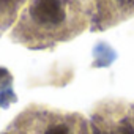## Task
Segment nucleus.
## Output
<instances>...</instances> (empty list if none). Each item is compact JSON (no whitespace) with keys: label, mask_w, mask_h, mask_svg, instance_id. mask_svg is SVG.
<instances>
[{"label":"nucleus","mask_w":134,"mask_h":134,"mask_svg":"<svg viewBox=\"0 0 134 134\" xmlns=\"http://www.w3.org/2000/svg\"><path fill=\"white\" fill-rule=\"evenodd\" d=\"M92 19L90 0H29L10 38L32 51L52 49L84 33Z\"/></svg>","instance_id":"obj_1"},{"label":"nucleus","mask_w":134,"mask_h":134,"mask_svg":"<svg viewBox=\"0 0 134 134\" xmlns=\"http://www.w3.org/2000/svg\"><path fill=\"white\" fill-rule=\"evenodd\" d=\"M14 134H88L85 120L77 114L29 107L11 125Z\"/></svg>","instance_id":"obj_2"},{"label":"nucleus","mask_w":134,"mask_h":134,"mask_svg":"<svg viewBox=\"0 0 134 134\" xmlns=\"http://www.w3.org/2000/svg\"><path fill=\"white\" fill-rule=\"evenodd\" d=\"M134 18V0H93L92 30L103 32Z\"/></svg>","instance_id":"obj_3"},{"label":"nucleus","mask_w":134,"mask_h":134,"mask_svg":"<svg viewBox=\"0 0 134 134\" xmlns=\"http://www.w3.org/2000/svg\"><path fill=\"white\" fill-rule=\"evenodd\" d=\"M29 0H0V36L13 29Z\"/></svg>","instance_id":"obj_4"},{"label":"nucleus","mask_w":134,"mask_h":134,"mask_svg":"<svg viewBox=\"0 0 134 134\" xmlns=\"http://www.w3.org/2000/svg\"><path fill=\"white\" fill-rule=\"evenodd\" d=\"M11 82H13V77L10 74L8 70L5 68H0V90H11Z\"/></svg>","instance_id":"obj_5"},{"label":"nucleus","mask_w":134,"mask_h":134,"mask_svg":"<svg viewBox=\"0 0 134 134\" xmlns=\"http://www.w3.org/2000/svg\"><path fill=\"white\" fill-rule=\"evenodd\" d=\"M92 134H110L109 128H104L99 123H93L92 125Z\"/></svg>","instance_id":"obj_6"}]
</instances>
